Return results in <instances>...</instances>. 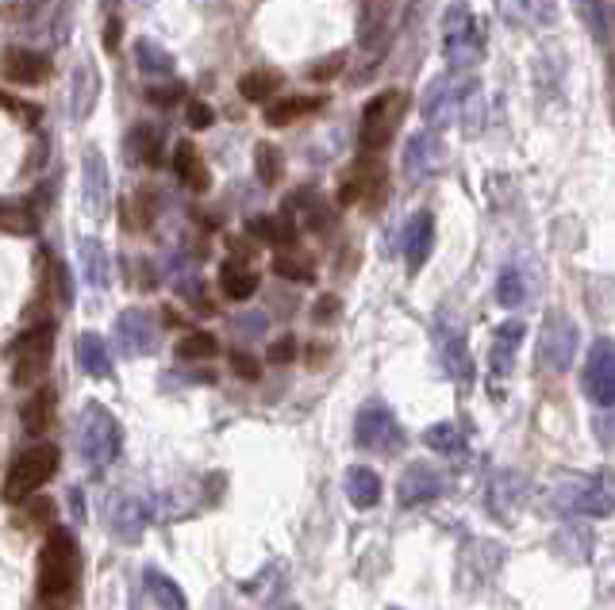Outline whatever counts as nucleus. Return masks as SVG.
Here are the masks:
<instances>
[{"label":"nucleus","mask_w":615,"mask_h":610,"mask_svg":"<svg viewBox=\"0 0 615 610\" xmlns=\"http://www.w3.org/2000/svg\"><path fill=\"white\" fill-rule=\"evenodd\" d=\"M442 365H446V373L454 376V380L469 384V376H474V365H469V350H466V338L462 335H442Z\"/></svg>","instance_id":"33"},{"label":"nucleus","mask_w":615,"mask_h":610,"mask_svg":"<svg viewBox=\"0 0 615 610\" xmlns=\"http://www.w3.org/2000/svg\"><path fill=\"white\" fill-rule=\"evenodd\" d=\"M335 312H339V300H335V296H324V300L316 304V319H320V322L335 319Z\"/></svg>","instance_id":"52"},{"label":"nucleus","mask_w":615,"mask_h":610,"mask_svg":"<svg viewBox=\"0 0 615 610\" xmlns=\"http://www.w3.org/2000/svg\"><path fill=\"white\" fill-rule=\"evenodd\" d=\"M523 495V480L512 477V472H500V477H492V488H489V503H492V515H504V511H512L515 503H520Z\"/></svg>","instance_id":"37"},{"label":"nucleus","mask_w":615,"mask_h":610,"mask_svg":"<svg viewBox=\"0 0 615 610\" xmlns=\"http://www.w3.org/2000/svg\"><path fill=\"white\" fill-rule=\"evenodd\" d=\"M81 203H85V212L101 220L108 212L112 203V185H108V165H104L101 150H89L81 157Z\"/></svg>","instance_id":"12"},{"label":"nucleus","mask_w":615,"mask_h":610,"mask_svg":"<svg viewBox=\"0 0 615 610\" xmlns=\"http://www.w3.org/2000/svg\"><path fill=\"white\" fill-rule=\"evenodd\" d=\"M231 373L243 376V380H258V376H262V365L251 357V353H239V350H235V353H231Z\"/></svg>","instance_id":"47"},{"label":"nucleus","mask_w":615,"mask_h":610,"mask_svg":"<svg viewBox=\"0 0 615 610\" xmlns=\"http://www.w3.org/2000/svg\"><path fill=\"white\" fill-rule=\"evenodd\" d=\"M581 391L584 399H592L596 407L615 403V342L612 338H600L589 345V361H584L581 373Z\"/></svg>","instance_id":"10"},{"label":"nucleus","mask_w":615,"mask_h":610,"mask_svg":"<svg viewBox=\"0 0 615 610\" xmlns=\"http://www.w3.org/2000/svg\"><path fill=\"white\" fill-rule=\"evenodd\" d=\"M285 212H289V220L297 223V227L312 231V235H324V231L332 227V203H327L320 192H312V188L289 196Z\"/></svg>","instance_id":"17"},{"label":"nucleus","mask_w":615,"mask_h":610,"mask_svg":"<svg viewBox=\"0 0 615 610\" xmlns=\"http://www.w3.org/2000/svg\"><path fill=\"white\" fill-rule=\"evenodd\" d=\"M124 446V431L119 423L108 415V407L101 403H85L78 415V454L89 469H104L119 457Z\"/></svg>","instance_id":"3"},{"label":"nucleus","mask_w":615,"mask_h":610,"mask_svg":"<svg viewBox=\"0 0 615 610\" xmlns=\"http://www.w3.org/2000/svg\"><path fill=\"white\" fill-rule=\"evenodd\" d=\"M246 231H251L258 243L277 246V250H285V246L297 243V223H292L289 215H254Z\"/></svg>","instance_id":"27"},{"label":"nucleus","mask_w":615,"mask_h":610,"mask_svg":"<svg viewBox=\"0 0 615 610\" xmlns=\"http://www.w3.org/2000/svg\"><path fill=\"white\" fill-rule=\"evenodd\" d=\"M481 27H477L474 12H469L466 0H454L446 9V20H442V55H446L450 70H474L481 62Z\"/></svg>","instance_id":"4"},{"label":"nucleus","mask_w":615,"mask_h":610,"mask_svg":"<svg viewBox=\"0 0 615 610\" xmlns=\"http://www.w3.org/2000/svg\"><path fill=\"white\" fill-rule=\"evenodd\" d=\"M55 411H58V391L50 388V384H35V391L27 396L24 411H20L24 431L32 434V438H43V434L55 426Z\"/></svg>","instance_id":"18"},{"label":"nucleus","mask_w":615,"mask_h":610,"mask_svg":"<svg viewBox=\"0 0 615 610\" xmlns=\"http://www.w3.org/2000/svg\"><path fill=\"white\" fill-rule=\"evenodd\" d=\"M147 523H150V511L142 500H119L116 511H112V530H116V538L127 541V546H135V541L142 538Z\"/></svg>","instance_id":"23"},{"label":"nucleus","mask_w":615,"mask_h":610,"mask_svg":"<svg viewBox=\"0 0 615 610\" xmlns=\"http://www.w3.org/2000/svg\"><path fill=\"white\" fill-rule=\"evenodd\" d=\"M523 296H527V284H523V273L515 266H508L497 281V304L500 307H520Z\"/></svg>","instance_id":"40"},{"label":"nucleus","mask_w":615,"mask_h":610,"mask_svg":"<svg viewBox=\"0 0 615 610\" xmlns=\"http://www.w3.org/2000/svg\"><path fill=\"white\" fill-rule=\"evenodd\" d=\"M116 342L127 357H147L159 345V327H154V319L147 312H135L131 307V312H124L116 319Z\"/></svg>","instance_id":"13"},{"label":"nucleus","mask_w":615,"mask_h":610,"mask_svg":"<svg viewBox=\"0 0 615 610\" xmlns=\"http://www.w3.org/2000/svg\"><path fill=\"white\" fill-rule=\"evenodd\" d=\"M216 350H220V342H216L208 330H193V335H185L182 342H177V357L182 361H208V357H216Z\"/></svg>","instance_id":"39"},{"label":"nucleus","mask_w":615,"mask_h":610,"mask_svg":"<svg viewBox=\"0 0 615 610\" xmlns=\"http://www.w3.org/2000/svg\"><path fill=\"white\" fill-rule=\"evenodd\" d=\"M174 173L189 192H208L212 188V173H208L205 154L197 150V142H177L174 146Z\"/></svg>","instance_id":"19"},{"label":"nucleus","mask_w":615,"mask_h":610,"mask_svg":"<svg viewBox=\"0 0 615 610\" xmlns=\"http://www.w3.org/2000/svg\"><path fill=\"white\" fill-rule=\"evenodd\" d=\"M274 273L277 277H285V281H312L316 277V266L308 258H297V254H281V258L274 261Z\"/></svg>","instance_id":"43"},{"label":"nucleus","mask_w":615,"mask_h":610,"mask_svg":"<svg viewBox=\"0 0 615 610\" xmlns=\"http://www.w3.org/2000/svg\"><path fill=\"white\" fill-rule=\"evenodd\" d=\"M0 231H9V235H35V231H39V220H35L27 208L0 203Z\"/></svg>","instance_id":"42"},{"label":"nucleus","mask_w":615,"mask_h":610,"mask_svg":"<svg viewBox=\"0 0 615 610\" xmlns=\"http://www.w3.org/2000/svg\"><path fill=\"white\" fill-rule=\"evenodd\" d=\"M388 35V0H365L362 9V24H358V43L365 50L381 47Z\"/></svg>","instance_id":"29"},{"label":"nucleus","mask_w":615,"mask_h":610,"mask_svg":"<svg viewBox=\"0 0 615 610\" xmlns=\"http://www.w3.org/2000/svg\"><path fill=\"white\" fill-rule=\"evenodd\" d=\"M404 112H408V96L401 89H385L378 93L362 112V131H358V146L362 154H381L393 142V131L401 127Z\"/></svg>","instance_id":"7"},{"label":"nucleus","mask_w":615,"mask_h":610,"mask_svg":"<svg viewBox=\"0 0 615 610\" xmlns=\"http://www.w3.org/2000/svg\"><path fill=\"white\" fill-rule=\"evenodd\" d=\"M212 108L208 104H189V127H197V131H205V127H212Z\"/></svg>","instance_id":"50"},{"label":"nucleus","mask_w":615,"mask_h":610,"mask_svg":"<svg viewBox=\"0 0 615 610\" xmlns=\"http://www.w3.org/2000/svg\"><path fill=\"white\" fill-rule=\"evenodd\" d=\"M277 89H281V73H274V70H254L239 81V93L251 104H269L277 96Z\"/></svg>","instance_id":"34"},{"label":"nucleus","mask_w":615,"mask_h":610,"mask_svg":"<svg viewBox=\"0 0 615 610\" xmlns=\"http://www.w3.org/2000/svg\"><path fill=\"white\" fill-rule=\"evenodd\" d=\"M520 342H523V322L520 319L500 322L497 335H492V353H489L492 376H508V373H512L515 353H520Z\"/></svg>","instance_id":"22"},{"label":"nucleus","mask_w":615,"mask_h":610,"mask_svg":"<svg viewBox=\"0 0 615 610\" xmlns=\"http://www.w3.org/2000/svg\"><path fill=\"white\" fill-rule=\"evenodd\" d=\"M127 157H131L135 165H147V169L162 165V134L147 124L131 127V131H127Z\"/></svg>","instance_id":"26"},{"label":"nucleus","mask_w":615,"mask_h":610,"mask_svg":"<svg viewBox=\"0 0 615 610\" xmlns=\"http://www.w3.org/2000/svg\"><path fill=\"white\" fill-rule=\"evenodd\" d=\"M135 62H139L142 78H150V81L170 78V73H174V58H170L154 39H139V43H135Z\"/></svg>","instance_id":"32"},{"label":"nucleus","mask_w":615,"mask_h":610,"mask_svg":"<svg viewBox=\"0 0 615 610\" xmlns=\"http://www.w3.org/2000/svg\"><path fill=\"white\" fill-rule=\"evenodd\" d=\"M427 449H434V454H446V457H457L462 449H466V438H462V431H457L454 423H439L431 426V431L423 434Z\"/></svg>","instance_id":"38"},{"label":"nucleus","mask_w":615,"mask_h":610,"mask_svg":"<svg viewBox=\"0 0 615 610\" xmlns=\"http://www.w3.org/2000/svg\"><path fill=\"white\" fill-rule=\"evenodd\" d=\"M182 96H185L182 85H154V89H150V101L159 104V108H166V104L182 101Z\"/></svg>","instance_id":"49"},{"label":"nucleus","mask_w":615,"mask_h":610,"mask_svg":"<svg viewBox=\"0 0 615 610\" xmlns=\"http://www.w3.org/2000/svg\"><path fill=\"white\" fill-rule=\"evenodd\" d=\"M439 495H442V477L423 461L408 465L401 484H396V500H401V507H419V503H431V500H439Z\"/></svg>","instance_id":"16"},{"label":"nucleus","mask_w":615,"mask_h":610,"mask_svg":"<svg viewBox=\"0 0 615 610\" xmlns=\"http://www.w3.org/2000/svg\"><path fill=\"white\" fill-rule=\"evenodd\" d=\"M393 610H396V607H393Z\"/></svg>","instance_id":"53"},{"label":"nucleus","mask_w":615,"mask_h":610,"mask_svg":"<svg viewBox=\"0 0 615 610\" xmlns=\"http://www.w3.org/2000/svg\"><path fill=\"white\" fill-rule=\"evenodd\" d=\"M592 431L604 446H615V403H607L596 419H592Z\"/></svg>","instance_id":"46"},{"label":"nucleus","mask_w":615,"mask_h":610,"mask_svg":"<svg viewBox=\"0 0 615 610\" xmlns=\"http://www.w3.org/2000/svg\"><path fill=\"white\" fill-rule=\"evenodd\" d=\"M431 246H434V215L431 212H416L404 227V258H408V269L419 273L423 261L431 258Z\"/></svg>","instance_id":"20"},{"label":"nucleus","mask_w":615,"mask_h":610,"mask_svg":"<svg viewBox=\"0 0 615 610\" xmlns=\"http://www.w3.org/2000/svg\"><path fill=\"white\" fill-rule=\"evenodd\" d=\"M347 62V58L343 55H335V58H327V62H320L316 70H312V78L316 81H327V78H335V73H339V66Z\"/></svg>","instance_id":"51"},{"label":"nucleus","mask_w":615,"mask_h":610,"mask_svg":"<svg viewBox=\"0 0 615 610\" xmlns=\"http://www.w3.org/2000/svg\"><path fill=\"white\" fill-rule=\"evenodd\" d=\"M355 438L362 449H370V454H393L396 446H401V426H396L393 411H385V407L370 403L358 411V423H355Z\"/></svg>","instance_id":"11"},{"label":"nucleus","mask_w":615,"mask_h":610,"mask_svg":"<svg viewBox=\"0 0 615 610\" xmlns=\"http://www.w3.org/2000/svg\"><path fill=\"white\" fill-rule=\"evenodd\" d=\"M220 292L228 300H235V304H243V300H251L254 292H258V273H254L246 261H223L220 266Z\"/></svg>","instance_id":"24"},{"label":"nucleus","mask_w":615,"mask_h":610,"mask_svg":"<svg viewBox=\"0 0 615 610\" xmlns=\"http://www.w3.org/2000/svg\"><path fill=\"white\" fill-rule=\"evenodd\" d=\"M320 101H304V96H289V101H269L266 108V124L269 127H289L297 124L300 116H308V112H316Z\"/></svg>","instance_id":"35"},{"label":"nucleus","mask_w":615,"mask_h":610,"mask_svg":"<svg viewBox=\"0 0 615 610\" xmlns=\"http://www.w3.org/2000/svg\"><path fill=\"white\" fill-rule=\"evenodd\" d=\"M70 96H73V119H89L96 108V96H101V73L89 58H81L73 66V81H70Z\"/></svg>","instance_id":"21"},{"label":"nucleus","mask_w":615,"mask_h":610,"mask_svg":"<svg viewBox=\"0 0 615 610\" xmlns=\"http://www.w3.org/2000/svg\"><path fill=\"white\" fill-rule=\"evenodd\" d=\"M58 465H62L58 446H50V442H35L32 449H24V454L16 457V465H12L9 477H4V500L9 503L32 500V495L55 477Z\"/></svg>","instance_id":"6"},{"label":"nucleus","mask_w":615,"mask_h":610,"mask_svg":"<svg viewBox=\"0 0 615 610\" xmlns=\"http://www.w3.org/2000/svg\"><path fill=\"white\" fill-rule=\"evenodd\" d=\"M55 357V322H35L12 342V384L16 388H35L43 384Z\"/></svg>","instance_id":"5"},{"label":"nucleus","mask_w":615,"mask_h":610,"mask_svg":"<svg viewBox=\"0 0 615 610\" xmlns=\"http://www.w3.org/2000/svg\"><path fill=\"white\" fill-rule=\"evenodd\" d=\"M254 169H258L262 185H277V180H281V173H285L281 150L269 146V142H262V146L254 150Z\"/></svg>","instance_id":"41"},{"label":"nucleus","mask_w":615,"mask_h":610,"mask_svg":"<svg viewBox=\"0 0 615 610\" xmlns=\"http://www.w3.org/2000/svg\"><path fill=\"white\" fill-rule=\"evenodd\" d=\"M142 587H147V595L154 599V607L159 610H189V602H185V591L177 587V579H170L162 568L142 572Z\"/></svg>","instance_id":"25"},{"label":"nucleus","mask_w":615,"mask_h":610,"mask_svg":"<svg viewBox=\"0 0 615 610\" xmlns=\"http://www.w3.org/2000/svg\"><path fill=\"white\" fill-rule=\"evenodd\" d=\"M0 73H4V81H12V85H24V89L43 85L50 73V58L32 47H12L0 58Z\"/></svg>","instance_id":"15"},{"label":"nucleus","mask_w":615,"mask_h":610,"mask_svg":"<svg viewBox=\"0 0 615 610\" xmlns=\"http://www.w3.org/2000/svg\"><path fill=\"white\" fill-rule=\"evenodd\" d=\"M124 212H127V223H131L135 231H147L150 223H154V212H159V200H154L150 188H135V192L127 196Z\"/></svg>","instance_id":"36"},{"label":"nucleus","mask_w":615,"mask_h":610,"mask_svg":"<svg viewBox=\"0 0 615 610\" xmlns=\"http://www.w3.org/2000/svg\"><path fill=\"white\" fill-rule=\"evenodd\" d=\"M550 507L566 518H607L615 511V477L607 469L589 477H561L550 492Z\"/></svg>","instance_id":"2"},{"label":"nucleus","mask_w":615,"mask_h":610,"mask_svg":"<svg viewBox=\"0 0 615 610\" xmlns=\"http://www.w3.org/2000/svg\"><path fill=\"white\" fill-rule=\"evenodd\" d=\"M442 165V139L439 131H419L404 146V177L408 180H427L434 177Z\"/></svg>","instance_id":"14"},{"label":"nucleus","mask_w":615,"mask_h":610,"mask_svg":"<svg viewBox=\"0 0 615 610\" xmlns=\"http://www.w3.org/2000/svg\"><path fill=\"white\" fill-rule=\"evenodd\" d=\"M78 258H81V273H85V284H93L96 292L108 289V254L96 238H81L78 243Z\"/></svg>","instance_id":"30"},{"label":"nucleus","mask_w":615,"mask_h":610,"mask_svg":"<svg viewBox=\"0 0 615 610\" xmlns=\"http://www.w3.org/2000/svg\"><path fill=\"white\" fill-rule=\"evenodd\" d=\"M577 357V327L566 312H550L538 335V361L546 373H566Z\"/></svg>","instance_id":"9"},{"label":"nucleus","mask_w":615,"mask_h":610,"mask_svg":"<svg viewBox=\"0 0 615 610\" xmlns=\"http://www.w3.org/2000/svg\"><path fill=\"white\" fill-rule=\"evenodd\" d=\"M78 365L85 368L89 376H96V380L112 373L108 345H104L101 335H81V338H78Z\"/></svg>","instance_id":"31"},{"label":"nucleus","mask_w":615,"mask_h":610,"mask_svg":"<svg viewBox=\"0 0 615 610\" xmlns=\"http://www.w3.org/2000/svg\"><path fill=\"white\" fill-rule=\"evenodd\" d=\"M78 579H81L78 538H73L66 526H55L39 549V576H35L39 599L47 602V607H62V602H70L73 591H78Z\"/></svg>","instance_id":"1"},{"label":"nucleus","mask_w":615,"mask_h":610,"mask_svg":"<svg viewBox=\"0 0 615 610\" xmlns=\"http://www.w3.org/2000/svg\"><path fill=\"white\" fill-rule=\"evenodd\" d=\"M515 9H520L531 24H543V27L558 20V4H554V0H515Z\"/></svg>","instance_id":"44"},{"label":"nucleus","mask_w":615,"mask_h":610,"mask_svg":"<svg viewBox=\"0 0 615 610\" xmlns=\"http://www.w3.org/2000/svg\"><path fill=\"white\" fill-rule=\"evenodd\" d=\"M474 81L466 78L462 70H450L442 78H434L423 93V119L431 131H442L457 112H466L469 96H474Z\"/></svg>","instance_id":"8"},{"label":"nucleus","mask_w":615,"mask_h":610,"mask_svg":"<svg viewBox=\"0 0 615 610\" xmlns=\"http://www.w3.org/2000/svg\"><path fill=\"white\" fill-rule=\"evenodd\" d=\"M297 350H300L297 338L285 335V338H277V342L269 345V361H274V365H289V361L297 357Z\"/></svg>","instance_id":"48"},{"label":"nucleus","mask_w":615,"mask_h":610,"mask_svg":"<svg viewBox=\"0 0 615 610\" xmlns=\"http://www.w3.org/2000/svg\"><path fill=\"white\" fill-rule=\"evenodd\" d=\"M43 9H50V0H9L4 20H9V24H32Z\"/></svg>","instance_id":"45"},{"label":"nucleus","mask_w":615,"mask_h":610,"mask_svg":"<svg viewBox=\"0 0 615 610\" xmlns=\"http://www.w3.org/2000/svg\"><path fill=\"white\" fill-rule=\"evenodd\" d=\"M347 500L355 503L358 511H370L381 503V477L365 465H355L347 472Z\"/></svg>","instance_id":"28"}]
</instances>
